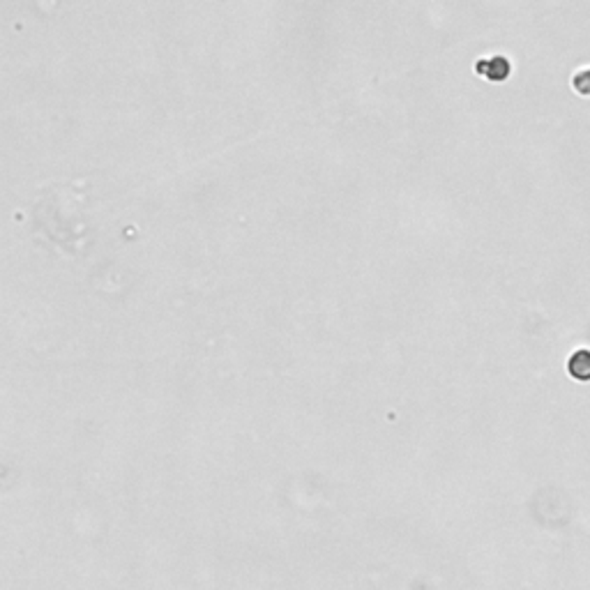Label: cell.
<instances>
[{"label":"cell","instance_id":"obj_3","mask_svg":"<svg viewBox=\"0 0 590 590\" xmlns=\"http://www.w3.org/2000/svg\"><path fill=\"white\" fill-rule=\"evenodd\" d=\"M574 86H576L581 93L590 95V72H579V74L574 76Z\"/></svg>","mask_w":590,"mask_h":590},{"label":"cell","instance_id":"obj_2","mask_svg":"<svg viewBox=\"0 0 590 590\" xmlns=\"http://www.w3.org/2000/svg\"><path fill=\"white\" fill-rule=\"evenodd\" d=\"M477 72L489 78H505L509 74V63L503 56H496V58H489V61H480Z\"/></svg>","mask_w":590,"mask_h":590},{"label":"cell","instance_id":"obj_1","mask_svg":"<svg viewBox=\"0 0 590 590\" xmlns=\"http://www.w3.org/2000/svg\"><path fill=\"white\" fill-rule=\"evenodd\" d=\"M567 371L572 373L576 381H590V351L588 348L576 351L567 362Z\"/></svg>","mask_w":590,"mask_h":590}]
</instances>
